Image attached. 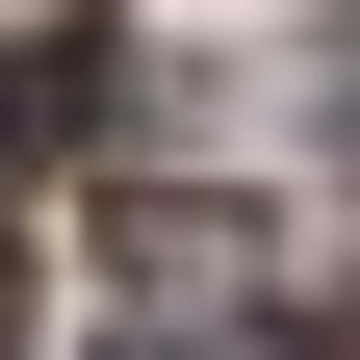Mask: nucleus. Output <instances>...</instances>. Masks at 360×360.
Returning a JSON list of instances; mask_svg holds the SVG:
<instances>
[{
    "label": "nucleus",
    "mask_w": 360,
    "mask_h": 360,
    "mask_svg": "<svg viewBox=\"0 0 360 360\" xmlns=\"http://www.w3.org/2000/svg\"><path fill=\"white\" fill-rule=\"evenodd\" d=\"M52 103H103V0H0V129H52Z\"/></svg>",
    "instance_id": "f257e3e1"
},
{
    "label": "nucleus",
    "mask_w": 360,
    "mask_h": 360,
    "mask_svg": "<svg viewBox=\"0 0 360 360\" xmlns=\"http://www.w3.org/2000/svg\"><path fill=\"white\" fill-rule=\"evenodd\" d=\"M335 155H360V77H335Z\"/></svg>",
    "instance_id": "7ed1b4c3"
},
{
    "label": "nucleus",
    "mask_w": 360,
    "mask_h": 360,
    "mask_svg": "<svg viewBox=\"0 0 360 360\" xmlns=\"http://www.w3.org/2000/svg\"><path fill=\"white\" fill-rule=\"evenodd\" d=\"M0 360H26V232H0Z\"/></svg>",
    "instance_id": "f03ea898"
}]
</instances>
